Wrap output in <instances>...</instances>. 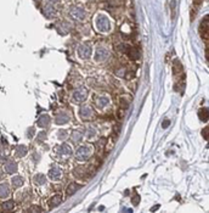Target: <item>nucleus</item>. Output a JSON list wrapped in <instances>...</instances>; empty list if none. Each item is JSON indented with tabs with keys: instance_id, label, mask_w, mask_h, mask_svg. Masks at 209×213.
Instances as JSON below:
<instances>
[{
	"instance_id": "obj_1",
	"label": "nucleus",
	"mask_w": 209,
	"mask_h": 213,
	"mask_svg": "<svg viewBox=\"0 0 209 213\" xmlns=\"http://www.w3.org/2000/svg\"><path fill=\"white\" fill-rule=\"evenodd\" d=\"M91 156V147L89 145H84L78 147V150L75 151V157L79 161H86L89 157Z\"/></svg>"
},
{
	"instance_id": "obj_2",
	"label": "nucleus",
	"mask_w": 209,
	"mask_h": 213,
	"mask_svg": "<svg viewBox=\"0 0 209 213\" xmlns=\"http://www.w3.org/2000/svg\"><path fill=\"white\" fill-rule=\"evenodd\" d=\"M95 25H96V28L100 30V32H107L108 28H110V22L107 20L106 16L103 15H98L95 18Z\"/></svg>"
},
{
	"instance_id": "obj_3",
	"label": "nucleus",
	"mask_w": 209,
	"mask_h": 213,
	"mask_svg": "<svg viewBox=\"0 0 209 213\" xmlns=\"http://www.w3.org/2000/svg\"><path fill=\"white\" fill-rule=\"evenodd\" d=\"M88 98V89L86 88H78L73 93V101L77 104H82Z\"/></svg>"
},
{
	"instance_id": "obj_4",
	"label": "nucleus",
	"mask_w": 209,
	"mask_h": 213,
	"mask_svg": "<svg viewBox=\"0 0 209 213\" xmlns=\"http://www.w3.org/2000/svg\"><path fill=\"white\" fill-rule=\"evenodd\" d=\"M79 114L83 119H91L94 116V111L89 105H83L79 110Z\"/></svg>"
},
{
	"instance_id": "obj_5",
	"label": "nucleus",
	"mask_w": 209,
	"mask_h": 213,
	"mask_svg": "<svg viewBox=\"0 0 209 213\" xmlns=\"http://www.w3.org/2000/svg\"><path fill=\"white\" fill-rule=\"evenodd\" d=\"M70 15L73 20H77V21H82L85 17V12L80 7H72L70 11Z\"/></svg>"
},
{
	"instance_id": "obj_6",
	"label": "nucleus",
	"mask_w": 209,
	"mask_h": 213,
	"mask_svg": "<svg viewBox=\"0 0 209 213\" xmlns=\"http://www.w3.org/2000/svg\"><path fill=\"white\" fill-rule=\"evenodd\" d=\"M199 33H201L202 38H203L206 42H208V16H206V18H203V21L201 22Z\"/></svg>"
},
{
	"instance_id": "obj_7",
	"label": "nucleus",
	"mask_w": 209,
	"mask_h": 213,
	"mask_svg": "<svg viewBox=\"0 0 209 213\" xmlns=\"http://www.w3.org/2000/svg\"><path fill=\"white\" fill-rule=\"evenodd\" d=\"M78 54H79V56L82 57V58H89L90 57V55H91V48H90V45H88V44H83V45H80L79 48H78Z\"/></svg>"
},
{
	"instance_id": "obj_8",
	"label": "nucleus",
	"mask_w": 209,
	"mask_h": 213,
	"mask_svg": "<svg viewBox=\"0 0 209 213\" xmlns=\"http://www.w3.org/2000/svg\"><path fill=\"white\" fill-rule=\"evenodd\" d=\"M57 154L60 156L63 157H70L72 155V147H70L68 144H62L58 149H57Z\"/></svg>"
},
{
	"instance_id": "obj_9",
	"label": "nucleus",
	"mask_w": 209,
	"mask_h": 213,
	"mask_svg": "<svg viewBox=\"0 0 209 213\" xmlns=\"http://www.w3.org/2000/svg\"><path fill=\"white\" fill-rule=\"evenodd\" d=\"M61 175H62V170L60 169L58 167H56V166L51 167V169L49 170V178L51 180H58L61 178Z\"/></svg>"
},
{
	"instance_id": "obj_10",
	"label": "nucleus",
	"mask_w": 209,
	"mask_h": 213,
	"mask_svg": "<svg viewBox=\"0 0 209 213\" xmlns=\"http://www.w3.org/2000/svg\"><path fill=\"white\" fill-rule=\"evenodd\" d=\"M107 57H108V51L105 48H98V49H96V53H95L96 61H103Z\"/></svg>"
},
{
	"instance_id": "obj_11",
	"label": "nucleus",
	"mask_w": 209,
	"mask_h": 213,
	"mask_svg": "<svg viewBox=\"0 0 209 213\" xmlns=\"http://www.w3.org/2000/svg\"><path fill=\"white\" fill-rule=\"evenodd\" d=\"M44 15L46 16V17H49V18H51V17H54L56 15V10L55 7L51 5V4H49V5H46V6H44Z\"/></svg>"
},
{
	"instance_id": "obj_12",
	"label": "nucleus",
	"mask_w": 209,
	"mask_h": 213,
	"mask_svg": "<svg viewBox=\"0 0 209 213\" xmlns=\"http://www.w3.org/2000/svg\"><path fill=\"white\" fill-rule=\"evenodd\" d=\"M10 195V188L9 185L2 183L0 184V199H6Z\"/></svg>"
},
{
	"instance_id": "obj_13",
	"label": "nucleus",
	"mask_w": 209,
	"mask_h": 213,
	"mask_svg": "<svg viewBox=\"0 0 209 213\" xmlns=\"http://www.w3.org/2000/svg\"><path fill=\"white\" fill-rule=\"evenodd\" d=\"M49 123H50V117H49L48 114H42V116L39 117V119H38V126L40 128L48 127Z\"/></svg>"
},
{
	"instance_id": "obj_14",
	"label": "nucleus",
	"mask_w": 209,
	"mask_h": 213,
	"mask_svg": "<svg viewBox=\"0 0 209 213\" xmlns=\"http://www.w3.org/2000/svg\"><path fill=\"white\" fill-rule=\"evenodd\" d=\"M5 170H6L7 173H10V174L16 173V170H17V163H16L15 161H9V162H6V164H5Z\"/></svg>"
},
{
	"instance_id": "obj_15",
	"label": "nucleus",
	"mask_w": 209,
	"mask_h": 213,
	"mask_svg": "<svg viewBox=\"0 0 209 213\" xmlns=\"http://www.w3.org/2000/svg\"><path fill=\"white\" fill-rule=\"evenodd\" d=\"M96 104L100 109H105L108 104H110V99L107 96H98L96 99Z\"/></svg>"
},
{
	"instance_id": "obj_16",
	"label": "nucleus",
	"mask_w": 209,
	"mask_h": 213,
	"mask_svg": "<svg viewBox=\"0 0 209 213\" xmlns=\"http://www.w3.org/2000/svg\"><path fill=\"white\" fill-rule=\"evenodd\" d=\"M125 53L128 54V56L130 57L131 60H138V58L140 57L139 51H138V50H136L135 48H128Z\"/></svg>"
},
{
	"instance_id": "obj_17",
	"label": "nucleus",
	"mask_w": 209,
	"mask_h": 213,
	"mask_svg": "<svg viewBox=\"0 0 209 213\" xmlns=\"http://www.w3.org/2000/svg\"><path fill=\"white\" fill-rule=\"evenodd\" d=\"M70 121V116L67 113H60L56 117V123L57 124H65Z\"/></svg>"
},
{
	"instance_id": "obj_18",
	"label": "nucleus",
	"mask_w": 209,
	"mask_h": 213,
	"mask_svg": "<svg viewBox=\"0 0 209 213\" xmlns=\"http://www.w3.org/2000/svg\"><path fill=\"white\" fill-rule=\"evenodd\" d=\"M83 139V132L82 130H74L72 133V141L73 142H80Z\"/></svg>"
},
{
	"instance_id": "obj_19",
	"label": "nucleus",
	"mask_w": 209,
	"mask_h": 213,
	"mask_svg": "<svg viewBox=\"0 0 209 213\" xmlns=\"http://www.w3.org/2000/svg\"><path fill=\"white\" fill-rule=\"evenodd\" d=\"M73 174H74L77 178H79V179H84L83 175H88V172L84 169V168H82V167H78V168H74Z\"/></svg>"
},
{
	"instance_id": "obj_20",
	"label": "nucleus",
	"mask_w": 209,
	"mask_h": 213,
	"mask_svg": "<svg viewBox=\"0 0 209 213\" xmlns=\"http://www.w3.org/2000/svg\"><path fill=\"white\" fill-rule=\"evenodd\" d=\"M61 201H62L61 195L57 194V195H54V196L51 197V200H50V205H51V207H56V206H58V205L61 203Z\"/></svg>"
},
{
	"instance_id": "obj_21",
	"label": "nucleus",
	"mask_w": 209,
	"mask_h": 213,
	"mask_svg": "<svg viewBox=\"0 0 209 213\" xmlns=\"http://www.w3.org/2000/svg\"><path fill=\"white\" fill-rule=\"evenodd\" d=\"M11 183H12L15 188H20V186L23 185V178L20 177V175H15L14 178H12V180H11Z\"/></svg>"
},
{
	"instance_id": "obj_22",
	"label": "nucleus",
	"mask_w": 209,
	"mask_h": 213,
	"mask_svg": "<svg viewBox=\"0 0 209 213\" xmlns=\"http://www.w3.org/2000/svg\"><path fill=\"white\" fill-rule=\"evenodd\" d=\"M27 151L28 149L25 146V145H20V146H17V149H16V152H17V156L18 157H23L27 155Z\"/></svg>"
},
{
	"instance_id": "obj_23",
	"label": "nucleus",
	"mask_w": 209,
	"mask_h": 213,
	"mask_svg": "<svg viewBox=\"0 0 209 213\" xmlns=\"http://www.w3.org/2000/svg\"><path fill=\"white\" fill-rule=\"evenodd\" d=\"M77 190H78V185L75 184V183H72V184L68 185V188L66 190V194H67V196H72Z\"/></svg>"
},
{
	"instance_id": "obj_24",
	"label": "nucleus",
	"mask_w": 209,
	"mask_h": 213,
	"mask_svg": "<svg viewBox=\"0 0 209 213\" xmlns=\"http://www.w3.org/2000/svg\"><path fill=\"white\" fill-rule=\"evenodd\" d=\"M34 182H35V184L43 185L46 183V178H45V175H43V174H37V175L34 177Z\"/></svg>"
},
{
	"instance_id": "obj_25",
	"label": "nucleus",
	"mask_w": 209,
	"mask_h": 213,
	"mask_svg": "<svg viewBox=\"0 0 209 213\" xmlns=\"http://www.w3.org/2000/svg\"><path fill=\"white\" fill-rule=\"evenodd\" d=\"M198 116H199V118H201V121H208V110L207 109H202V110H199V112H198Z\"/></svg>"
},
{
	"instance_id": "obj_26",
	"label": "nucleus",
	"mask_w": 209,
	"mask_h": 213,
	"mask_svg": "<svg viewBox=\"0 0 209 213\" xmlns=\"http://www.w3.org/2000/svg\"><path fill=\"white\" fill-rule=\"evenodd\" d=\"M14 206H15L14 201H6V202L2 203V210L4 211H11L14 208Z\"/></svg>"
},
{
	"instance_id": "obj_27",
	"label": "nucleus",
	"mask_w": 209,
	"mask_h": 213,
	"mask_svg": "<svg viewBox=\"0 0 209 213\" xmlns=\"http://www.w3.org/2000/svg\"><path fill=\"white\" fill-rule=\"evenodd\" d=\"M67 135H68V133L66 130H58V133H57V137H58L60 140H65Z\"/></svg>"
},
{
	"instance_id": "obj_28",
	"label": "nucleus",
	"mask_w": 209,
	"mask_h": 213,
	"mask_svg": "<svg viewBox=\"0 0 209 213\" xmlns=\"http://www.w3.org/2000/svg\"><path fill=\"white\" fill-rule=\"evenodd\" d=\"M95 134H96L95 128L89 127V129H88V138H93V137H95Z\"/></svg>"
},
{
	"instance_id": "obj_29",
	"label": "nucleus",
	"mask_w": 209,
	"mask_h": 213,
	"mask_svg": "<svg viewBox=\"0 0 209 213\" xmlns=\"http://www.w3.org/2000/svg\"><path fill=\"white\" fill-rule=\"evenodd\" d=\"M34 133H35V129H34L33 127H30L27 130V137L29 138V139H32V138L34 137Z\"/></svg>"
},
{
	"instance_id": "obj_30",
	"label": "nucleus",
	"mask_w": 209,
	"mask_h": 213,
	"mask_svg": "<svg viewBox=\"0 0 209 213\" xmlns=\"http://www.w3.org/2000/svg\"><path fill=\"white\" fill-rule=\"evenodd\" d=\"M126 106H128V101L125 100V98H122L120 99V107L122 109H126Z\"/></svg>"
},
{
	"instance_id": "obj_31",
	"label": "nucleus",
	"mask_w": 209,
	"mask_h": 213,
	"mask_svg": "<svg viewBox=\"0 0 209 213\" xmlns=\"http://www.w3.org/2000/svg\"><path fill=\"white\" fill-rule=\"evenodd\" d=\"M131 201H133V203H134V205H138V203L140 202V196L138 195V194H135V196L133 197Z\"/></svg>"
},
{
	"instance_id": "obj_32",
	"label": "nucleus",
	"mask_w": 209,
	"mask_h": 213,
	"mask_svg": "<svg viewBox=\"0 0 209 213\" xmlns=\"http://www.w3.org/2000/svg\"><path fill=\"white\" fill-rule=\"evenodd\" d=\"M45 139H46V133H45V132H43V133H40V134H39L38 141H43V140H45Z\"/></svg>"
},
{
	"instance_id": "obj_33",
	"label": "nucleus",
	"mask_w": 209,
	"mask_h": 213,
	"mask_svg": "<svg viewBox=\"0 0 209 213\" xmlns=\"http://www.w3.org/2000/svg\"><path fill=\"white\" fill-rule=\"evenodd\" d=\"M208 130H209L208 127H206V130H203V137H204L206 139H208Z\"/></svg>"
},
{
	"instance_id": "obj_34",
	"label": "nucleus",
	"mask_w": 209,
	"mask_h": 213,
	"mask_svg": "<svg viewBox=\"0 0 209 213\" xmlns=\"http://www.w3.org/2000/svg\"><path fill=\"white\" fill-rule=\"evenodd\" d=\"M170 124V121L169 119H167V121H164L163 122V128H168V126Z\"/></svg>"
},
{
	"instance_id": "obj_35",
	"label": "nucleus",
	"mask_w": 209,
	"mask_h": 213,
	"mask_svg": "<svg viewBox=\"0 0 209 213\" xmlns=\"http://www.w3.org/2000/svg\"><path fill=\"white\" fill-rule=\"evenodd\" d=\"M29 211H30V212H38V211H40V208H35V207H34V208H30Z\"/></svg>"
},
{
	"instance_id": "obj_36",
	"label": "nucleus",
	"mask_w": 209,
	"mask_h": 213,
	"mask_svg": "<svg viewBox=\"0 0 209 213\" xmlns=\"http://www.w3.org/2000/svg\"><path fill=\"white\" fill-rule=\"evenodd\" d=\"M57 1H58V0H49V2H50V4H55V2H57Z\"/></svg>"
},
{
	"instance_id": "obj_37",
	"label": "nucleus",
	"mask_w": 209,
	"mask_h": 213,
	"mask_svg": "<svg viewBox=\"0 0 209 213\" xmlns=\"http://www.w3.org/2000/svg\"><path fill=\"white\" fill-rule=\"evenodd\" d=\"M158 207H159V206H156V207H152V208H151V211H156V210H158Z\"/></svg>"
}]
</instances>
